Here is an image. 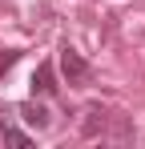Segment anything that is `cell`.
Instances as JSON below:
<instances>
[{"label":"cell","instance_id":"5b68a950","mask_svg":"<svg viewBox=\"0 0 145 149\" xmlns=\"http://www.w3.org/2000/svg\"><path fill=\"white\" fill-rule=\"evenodd\" d=\"M4 141H8V145H32V137H28V133H20V129H8V125H4Z\"/></svg>","mask_w":145,"mask_h":149},{"label":"cell","instance_id":"277c9868","mask_svg":"<svg viewBox=\"0 0 145 149\" xmlns=\"http://www.w3.org/2000/svg\"><path fill=\"white\" fill-rule=\"evenodd\" d=\"M101 129H105V109H89V113H85V121H81V133H85V137H97V133H101Z\"/></svg>","mask_w":145,"mask_h":149},{"label":"cell","instance_id":"3957f363","mask_svg":"<svg viewBox=\"0 0 145 149\" xmlns=\"http://www.w3.org/2000/svg\"><path fill=\"white\" fill-rule=\"evenodd\" d=\"M20 117L32 125V129H48V121H52L48 109H45V105H36V101H24V105H20Z\"/></svg>","mask_w":145,"mask_h":149},{"label":"cell","instance_id":"6da1fadb","mask_svg":"<svg viewBox=\"0 0 145 149\" xmlns=\"http://www.w3.org/2000/svg\"><path fill=\"white\" fill-rule=\"evenodd\" d=\"M61 73H65V81H69V85H89V81H93L89 61L72 49V45H65V49H61Z\"/></svg>","mask_w":145,"mask_h":149},{"label":"cell","instance_id":"7a4b0ae2","mask_svg":"<svg viewBox=\"0 0 145 149\" xmlns=\"http://www.w3.org/2000/svg\"><path fill=\"white\" fill-rule=\"evenodd\" d=\"M56 93V77H52V65L40 61L36 73H32V97H52Z\"/></svg>","mask_w":145,"mask_h":149},{"label":"cell","instance_id":"8992f818","mask_svg":"<svg viewBox=\"0 0 145 149\" xmlns=\"http://www.w3.org/2000/svg\"><path fill=\"white\" fill-rule=\"evenodd\" d=\"M16 56H20V52H4V56H0V73H4V69H12V65H16Z\"/></svg>","mask_w":145,"mask_h":149}]
</instances>
